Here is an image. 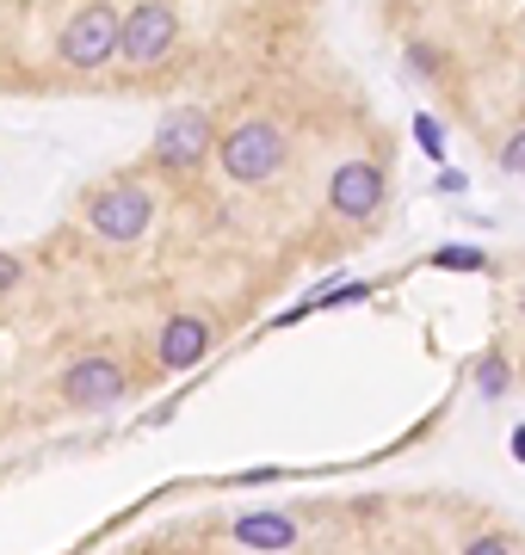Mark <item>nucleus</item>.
<instances>
[{
    "label": "nucleus",
    "instance_id": "obj_4",
    "mask_svg": "<svg viewBox=\"0 0 525 555\" xmlns=\"http://www.w3.org/2000/svg\"><path fill=\"white\" fill-rule=\"evenodd\" d=\"M174 43H180V13H174L167 0H142L137 13H124V38H118L124 62L149 68V62H162Z\"/></svg>",
    "mask_w": 525,
    "mask_h": 555
},
{
    "label": "nucleus",
    "instance_id": "obj_20",
    "mask_svg": "<svg viewBox=\"0 0 525 555\" xmlns=\"http://www.w3.org/2000/svg\"><path fill=\"white\" fill-rule=\"evenodd\" d=\"M520 302H525V297H520Z\"/></svg>",
    "mask_w": 525,
    "mask_h": 555
},
{
    "label": "nucleus",
    "instance_id": "obj_9",
    "mask_svg": "<svg viewBox=\"0 0 525 555\" xmlns=\"http://www.w3.org/2000/svg\"><path fill=\"white\" fill-rule=\"evenodd\" d=\"M229 537H235L242 550H291V543H297V518L291 513H242L229 525Z\"/></svg>",
    "mask_w": 525,
    "mask_h": 555
},
{
    "label": "nucleus",
    "instance_id": "obj_2",
    "mask_svg": "<svg viewBox=\"0 0 525 555\" xmlns=\"http://www.w3.org/2000/svg\"><path fill=\"white\" fill-rule=\"evenodd\" d=\"M149 217H155V204L142 192L137 179H124V185H105L100 198L87 204V229L112 247H130V241L149 235Z\"/></svg>",
    "mask_w": 525,
    "mask_h": 555
},
{
    "label": "nucleus",
    "instance_id": "obj_7",
    "mask_svg": "<svg viewBox=\"0 0 525 555\" xmlns=\"http://www.w3.org/2000/svg\"><path fill=\"white\" fill-rule=\"evenodd\" d=\"M384 204V167H371V160H341L334 173H328V210L334 217H371Z\"/></svg>",
    "mask_w": 525,
    "mask_h": 555
},
{
    "label": "nucleus",
    "instance_id": "obj_5",
    "mask_svg": "<svg viewBox=\"0 0 525 555\" xmlns=\"http://www.w3.org/2000/svg\"><path fill=\"white\" fill-rule=\"evenodd\" d=\"M62 396H68V408H87V414H100V408H112V401L130 396V371H124L118 358H75L68 371H62Z\"/></svg>",
    "mask_w": 525,
    "mask_h": 555
},
{
    "label": "nucleus",
    "instance_id": "obj_17",
    "mask_svg": "<svg viewBox=\"0 0 525 555\" xmlns=\"http://www.w3.org/2000/svg\"><path fill=\"white\" fill-rule=\"evenodd\" d=\"M408 68H414V75H433V68H439V56H433L426 43H414V50H408Z\"/></svg>",
    "mask_w": 525,
    "mask_h": 555
},
{
    "label": "nucleus",
    "instance_id": "obj_16",
    "mask_svg": "<svg viewBox=\"0 0 525 555\" xmlns=\"http://www.w3.org/2000/svg\"><path fill=\"white\" fill-rule=\"evenodd\" d=\"M20 278H25V266H20V259H13V254H0V297H7V291H13Z\"/></svg>",
    "mask_w": 525,
    "mask_h": 555
},
{
    "label": "nucleus",
    "instance_id": "obj_18",
    "mask_svg": "<svg viewBox=\"0 0 525 555\" xmlns=\"http://www.w3.org/2000/svg\"><path fill=\"white\" fill-rule=\"evenodd\" d=\"M439 192H451V198H458V192H464V173H458V167H445V173H439Z\"/></svg>",
    "mask_w": 525,
    "mask_h": 555
},
{
    "label": "nucleus",
    "instance_id": "obj_13",
    "mask_svg": "<svg viewBox=\"0 0 525 555\" xmlns=\"http://www.w3.org/2000/svg\"><path fill=\"white\" fill-rule=\"evenodd\" d=\"M501 167L513 179H525V124H513V130H507V142H501Z\"/></svg>",
    "mask_w": 525,
    "mask_h": 555
},
{
    "label": "nucleus",
    "instance_id": "obj_1",
    "mask_svg": "<svg viewBox=\"0 0 525 555\" xmlns=\"http://www.w3.org/2000/svg\"><path fill=\"white\" fill-rule=\"evenodd\" d=\"M217 155H222V173H229V179H242V185H266V179L284 167L291 142H284V130L272 118H247V124H235V130H222Z\"/></svg>",
    "mask_w": 525,
    "mask_h": 555
},
{
    "label": "nucleus",
    "instance_id": "obj_3",
    "mask_svg": "<svg viewBox=\"0 0 525 555\" xmlns=\"http://www.w3.org/2000/svg\"><path fill=\"white\" fill-rule=\"evenodd\" d=\"M118 38H124V20L105 0H87L81 13L62 25V62L68 68H100L105 56H118Z\"/></svg>",
    "mask_w": 525,
    "mask_h": 555
},
{
    "label": "nucleus",
    "instance_id": "obj_10",
    "mask_svg": "<svg viewBox=\"0 0 525 555\" xmlns=\"http://www.w3.org/2000/svg\"><path fill=\"white\" fill-rule=\"evenodd\" d=\"M476 389H483V401H501L507 389H513V364H507L501 352H488L483 364H476Z\"/></svg>",
    "mask_w": 525,
    "mask_h": 555
},
{
    "label": "nucleus",
    "instance_id": "obj_8",
    "mask_svg": "<svg viewBox=\"0 0 525 555\" xmlns=\"http://www.w3.org/2000/svg\"><path fill=\"white\" fill-rule=\"evenodd\" d=\"M204 352H210V321L174 315V321L162 327V364H167V371H192Z\"/></svg>",
    "mask_w": 525,
    "mask_h": 555
},
{
    "label": "nucleus",
    "instance_id": "obj_11",
    "mask_svg": "<svg viewBox=\"0 0 525 555\" xmlns=\"http://www.w3.org/2000/svg\"><path fill=\"white\" fill-rule=\"evenodd\" d=\"M433 266H439V272H488L495 259H488L483 247H439V254H433Z\"/></svg>",
    "mask_w": 525,
    "mask_h": 555
},
{
    "label": "nucleus",
    "instance_id": "obj_12",
    "mask_svg": "<svg viewBox=\"0 0 525 555\" xmlns=\"http://www.w3.org/2000/svg\"><path fill=\"white\" fill-rule=\"evenodd\" d=\"M414 142H421L433 160H445V124L433 118V112H421V118H414Z\"/></svg>",
    "mask_w": 525,
    "mask_h": 555
},
{
    "label": "nucleus",
    "instance_id": "obj_19",
    "mask_svg": "<svg viewBox=\"0 0 525 555\" xmlns=\"http://www.w3.org/2000/svg\"><path fill=\"white\" fill-rule=\"evenodd\" d=\"M507 451H513V456H520V463H525V426H520V433H513V444H507Z\"/></svg>",
    "mask_w": 525,
    "mask_h": 555
},
{
    "label": "nucleus",
    "instance_id": "obj_14",
    "mask_svg": "<svg viewBox=\"0 0 525 555\" xmlns=\"http://www.w3.org/2000/svg\"><path fill=\"white\" fill-rule=\"evenodd\" d=\"M371 297V284H341V291H322L316 302H364Z\"/></svg>",
    "mask_w": 525,
    "mask_h": 555
},
{
    "label": "nucleus",
    "instance_id": "obj_15",
    "mask_svg": "<svg viewBox=\"0 0 525 555\" xmlns=\"http://www.w3.org/2000/svg\"><path fill=\"white\" fill-rule=\"evenodd\" d=\"M464 555H513V550H507V537H470Z\"/></svg>",
    "mask_w": 525,
    "mask_h": 555
},
{
    "label": "nucleus",
    "instance_id": "obj_6",
    "mask_svg": "<svg viewBox=\"0 0 525 555\" xmlns=\"http://www.w3.org/2000/svg\"><path fill=\"white\" fill-rule=\"evenodd\" d=\"M210 142H217L210 118L185 105V112H167V118H162V130H155V160L174 167V173H185V167H199V160L210 155Z\"/></svg>",
    "mask_w": 525,
    "mask_h": 555
}]
</instances>
